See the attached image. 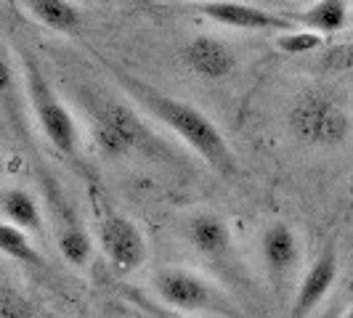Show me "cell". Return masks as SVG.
Segmentation results:
<instances>
[{
	"label": "cell",
	"mask_w": 353,
	"mask_h": 318,
	"mask_svg": "<svg viewBox=\"0 0 353 318\" xmlns=\"http://www.w3.org/2000/svg\"><path fill=\"white\" fill-rule=\"evenodd\" d=\"M186 242L205 260H223L234 249L229 223L215 212H196L186 220Z\"/></svg>",
	"instance_id": "obj_12"
},
{
	"label": "cell",
	"mask_w": 353,
	"mask_h": 318,
	"mask_svg": "<svg viewBox=\"0 0 353 318\" xmlns=\"http://www.w3.org/2000/svg\"><path fill=\"white\" fill-rule=\"evenodd\" d=\"M24 11L35 19L40 27L56 35H74L83 27V8L72 0H24Z\"/></svg>",
	"instance_id": "obj_15"
},
{
	"label": "cell",
	"mask_w": 353,
	"mask_h": 318,
	"mask_svg": "<svg viewBox=\"0 0 353 318\" xmlns=\"http://www.w3.org/2000/svg\"><path fill=\"white\" fill-rule=\"evenodd\" d=\"M301 30L308 32H316L321 37L337 35L348 27V19H351V8L345 0H314L311 6H305L303 11L295 14H287Z\"/></svg>",
	"instance_id": "obj_14"
},
{
	"label": "cell",
	"mask_w": 353,
	"mask_h": 318,
	"mask_svg": "<svg viewBox=\"0 0 353 318\" xmlns=\"http://www.w3.org/2000/svg\"><path fill=\"white\" fill-rule=\"evenodd\" d=\"M183 64L202 80H226L236 70V53L221 37L196 35L183 45Z\"/></svg>",
	"instance_id": "obj_11"
},
{
	"label": "cell",
	"mask_w": 353,
	"mask_h": 318,
	"mask_svg": "<svg viewBox=\"0 0 353 318\" xmlns=\"http://www.w3.org/2000/svg\"><path fill=\"white\" fill-rule=\"evenodd\" d=\"M340 318H353V302H351V305H345V308H343V313H340Z\"/></svg>",
	"instance_id": "obj_21"
},
{
	"label": "cell",
	"mask_w": 353,
	"mask_h": 318,
	"mask_svg": "<svg viewBox=\"0 0 353 318\" xmlns=\"http://www.w3.org/2000/svg\"><path fill=\"white\" fill-rule=\"evenodd\" d=\"M0 255L19 265L35 268V271L46 268L40 249L32 244V236L17 229V226H11V223H6V220H0Z\"/></svg>",
	"instance_id": "obj_16"
},
{
	"label": "cell",
	"mask_w": 353,
	"mask_h": 318,
	"mask_svg": "<svg viewBox=\"0 0 353 318\" xmlns=\"http://www.w3.org/2000/svg\"><path fill=\"white\" fill-rule=\"evenodd\" d=\"M261 257H263L265 273H268L274 292L284 297V289L298 273L303 257L301 239H298L295 229L287 223H271L261 239Z\"/></svg>",
	"instance_id": "obj_10"
},
{
	"label": "cell",
	"mask_w": 353,
	"mask_h": 318,
	"mask_svg": "<svg viewBox=\"0 0 353 318\" xmlns=\"http://www.w3.org/2000/svg\"><path fill=\"white\" fill-rule=\"evenodd\" d=\"M194 11L221 27H229V30L276 32V35L298 30V24L282 11H268V8L242 3V0H202L194 6Z\"/></svg>",
	"instance_id": "obj_8"
},
{
	"label": "cell",
	"mask_w": 353,
	"mask_h": 318,
	"mask_svg": "<svg viewBox=\"0 0 353 318\" xmlns=\"http://www.w3.org/2000/svg\"><path fill=\"white\" fill-rule=\"evenodd\" d=\"M46 186V199H48V212L53 220V239L61 260L72 268H88L96 252V242L85 229V223L80 220L77 210L70 204V199L61 194V189L53 183L51 178L43 180Z\"/></svg>",
	"instance_id": "obj_7"
},
{
	"label": "cell",
	"mask_w": 353,
	"mask_h": 318,
	"mask_svg": "<svg viewBox=\"0 0 353 318\" xmlns=\"http://www.w3.org/2000/svg\"><path fill=\"white\" fill-rule=\"evenodd\" d=\"M21 83H24V98L32 109L37 127L43 138L51 143L59 154L74 159L80 151V127L70 112V106L59 98L48 77L43 74L40 64L30 53H21Z\"/></svg>",
	"instance_id": "obj_3"
},
{
	"label": "cell",
	"mask_w": 353,
	"mask_h": 318,
	"mask_svg": "<svg viewBox=\"0 0 353 318\" xmlns=\"http://www.w3.org/2000/svg\"><path fill=\"white\" fill-rule=\"evenodd\" d=\"M337 276H340L337 249L335 244H327L319 252L316 260L305 268L303 279L298 282V289H295V297H292L287 318H311L314 313H319L321 305L327 302V297L332 295Z\"/></svg>",
	"instance_id": "obj_9"
},
{
	"label": "cell",
	"mask_w": 353,
	"mask_h": 318,
	"mask_svg": "<svg viewBox=\"0 0 353 318\" xmlns=\"http://www.w3.org/2000/svg\"><path fill=\"white\" fill-rule=\"evenodd\" d=\"M0 220L17 226L30 236L46 233V212L40 207V199L19 186H11L0 194Z\"/></svg>",
	"instance_id": "obj_13"
},
{
	"label": "cell",
	"mask_w": 353,
	"mask_h": 318,
	"mask_svg": "<svg viewBox=\"0 0 353 318\" xmlns=\"http://www.w3.org/2000/svg\"><path fill=\"white\" fill-rule=\"evenodd\" d=\"M274 45L287 56H305V53H314L324 45V37L316 32H308V30H292V32H282V35L274 37Z\"/></svg>",
	"instance_id": "obj_18"
},
{
	"label": "cell",
	"mask_w": 353,
	"mask_h": 318,
	"mask_svg": "<svg viewBox=\"0 0 353 318\" xmlns=\"http://www.w3.org/2000/svg\"><path fill=\"white\" fill-rule=\"evenodd\" d=\"M106 70L133 104H139L149 117H154L157 123L165 125L205 165H210L215 173H221V176L236 173V157L231 151L226 136L202 109H196L189 101H181L170 93H162L159 88L149 85L146 80L120 70L114 64H106Z\"/></svg>",
	"instance_id": "obj_1"
},
{
	"label": "cell",
	"mask_w": 353,
	"mask_h": 318,
	"mask_svg": "<svg viewBox=\"0 0 353 318\" xmlns=\"http://www.w3.org/2000/svg\"><path fill=\"white\" fill-rule=\"evenodd\" d=\"M3 170H6V159L0 157V176H3Z\"/></svg>",
	"instance_id": "obj_22"
},
{
	"label": "cell",
	"mask_w": 353,
	"mask_h": 318,
	"mask_svg": "<svg viewBox=\"0 0 353 318\" xmlns=\"http://www.w3.org/2000/svg\"><path fill=\"white\" fill-rule=\"evenodd\" d=\"M24 83L19 80V72L11 56L0 48V112L8 120H21V104H24Z\"/></svg>",
	"instance_id": "obj_17"
},
{
	"label": "cell",
	"mask_w": 353,
	"mask_h": 318,
	"mask_svg": "<svg viewBox=\"0 0 353 318\" xmlns=\"http://www.w3.org/2000/svg\"><path fill=\"white\" fill-rule=\"evenodd\" d=\"M32 302L8 286H0V318H32Z\"/></svg>",
	"instance_id": "obj_19"
},
{
	"label": "cell",
	"mask_w": 353,
	"mask_h": 318,
	"mask_svg": "<svg viewBox=\"0 0 353 318\" xmlns=\"http://www.w3.org/2000/svg\"><path fill=\"white\" fill-rule=\"evenodd\" d=\"M290 130L308 146H340L351 133V117L330 93H301L290 109Z\"/></svg>",
	"instance_id": "obj_6"
},
{
	"label": "cell",
	"mask_w": 353,
	"mask_h": 318,
	"mask_svg": "<svg viewBox=\"0 0 353 318\" xmlns=\"http://www.w3.org/2000/svg\"><path fill=\"white\" fill-rule=\"evenodd\" d=\"M154 292L162 300V305H168L176 313L245 318L218 284L192 268H178V265L162 268L154 276Z\"/></svg>",
	"instance_id": "obj_4"
},
{
	"label": "cell",
	"mask_w": 353,
	"mask_h": 318,
	"mask_svg": "<svg viewBox=\"0 0 353 318\" xmlns=\"http://www.w3.org/2000/svg\"><path fill=\"white\" fill-rule=\"evenodd\" d=\"M93 207H96L99 249H101L104 260L120 276L136 273L149 257V244L143 239L141 229L128 215L109 207L101 196L93 194Z\"/></svg>",
	"instance_id": "obj_5"
},
{
	"label": "cell",
	"mask_w": 353,
	"mask_h": 318,
	"mask_svg": "<svg viewBox=\"0 0 353 318\" xmlns=\"http://www.w3.org/2000/svg\"><path fill=\"white\" fill-rule=\"evenodd\" d=\"M343 308H345V305L335 302V305H327V308H321V310H319V313H314L311 318H340Z\"/></svg>",
	"instance_id": "obj_20"
},
{
	"label": "cell",
	"mask_w": 353,
	"mask_h": 318,
	"mask_svg": "<svg viewBox=\"0 0 353 318\" xmlns=\"http://www.w3.org/2000/svg\"><path fill=\"white\" fill-rule=\"evenodd\" d=\"M196 3H202V0H196Z\"/></svg>",
	"instance_id": "obj_23"
},
{
	"label": "cell",
	"mask_w": 353,
	"mask_h": 318,
	"mask_svg": "<svg viewBox=\"0 0 353 318\" xmlns=\"http://www.w3.org/2000/svg\"><path fill=\"white\" fill-rule=\"evenodd\" d=\"M80 101L88 112L96 151L106 159H125L130 154H165L168 149L146 127L141 114L125 101L109 98L93 90H80Z\"/></svg>",
	"instance_id": "obj_2"
}]
</instances>
